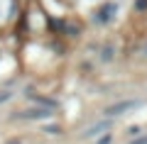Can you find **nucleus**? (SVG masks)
I'll list each match as a JSON object with an SVG mask.
<instances>
[{
    "label": "nucleus",
    "instance_id": "obj_1",
    "mask_svg": "<svg viewBox=\"0 0 147 144\" xmlns=\"http://www.w3.org/2000/svg\"><path fill=\"white\" fill-rule=\"evenodd\" d=\"M132 108H137V100H123V103H115V105H110V108H105V115L115 117V115H123Z\"/></svg>",
    "mask_w": 147,
    "mask_h": 144
},
{
    "label": "nucleus",
    "instance_id": "obj_2",
    "mask_svg": "<svg viewBox=\"0 0 147 144\" xmlns=\"http://www.w3.org/2000/svg\"><path fill=\"white\" fill-rule=\"evenodd\" d=\"M49 110H30V113H25L22 117H32V120H44V117H49Z\"/></svg>",
    "mask_w": 147,
    "mask_h": 144
},
{
    "label": "nucleus",
    "instance_id": "obj_3",
    "mask_svg": "<svg viewBox=\"0 0 147 144\" xmlns=\"http://www.w3.org/2000/svg\"><path fill=\"white\" fill-rule=\"evenodd\" d=\"M105 127H108V125H105V122H100V125H96V127H91L88 132H86V137H96V134H100V132H103Z\"/></svg>",
    "mask_w": 147,
    "mask_h": 144
},
{
    "label": "nucleus",
    "instance_id": "obj_4",
    "mask_svg": "<svg viewBox=\"0 0 147 144\" xmlns=\"http://www.w3.org/2000/svg\"><path fill=\"white\" fill-rule=\"evenodd\" d=\"M132 144H147V137H140V139H135Z\"/></svg>",
    "mask_w": 147,
    "mask_h": 144
},
{
    "label": "nucleus",
    "instance_id": "obj_5",
    "mask_svg": "<svg viewBox=\"0 0 147 144\" xmlns=\"http://www.w3.org/2000/svg\"><path fill=\"white\" fill-rule=\"evenodd\" d=\"M10 98V93H0V103H3V100H7Z\"/></svg>",
    "mask_w": 147,
    "mask_h": 144
},
{
    "label": "nucleus",
    "instance_id": "obj_6",
    "mask_svg": "<svg viewBox=\"0 0 147 144\" xmlns=\"http://www.w3.org/2000/svg\"><path fill=\"white\" fill-rule=\"evenodd\" d=\"M10 144H20V142H10Z\"/></svg>",
    "mask_w": 147,
    "mask_h": 144
}]
</instances>
